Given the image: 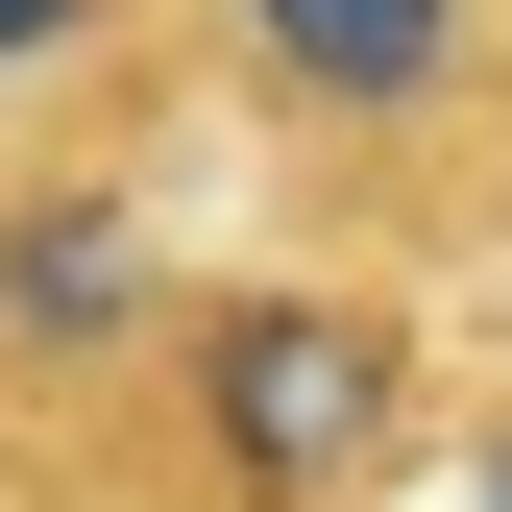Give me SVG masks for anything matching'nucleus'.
<instances>
[{"label":"nucleus","instance_id":"nucleus-3","mask_svg":"<svg viewBox=\"0 0 512 512\" xmlns=\"http://www.w3.org/2000/svg\"><path fill=\"white\" fill-rule=\"evenodd\" d=\"M220 122L196 0H0V147H171Z\"/></svg>","mask_w":512,"mask_h":512},{"label":"nucleus","instance_id":"nucleus-4","mask_svg":"<svg viewBox=\"0 0 512 512\" xmlns=\"http://www.w3.org/2000/svg\"><path fill=\"white\" fill-rule=\"evenodd\" d=\"M0 512H244L171 366H0Z\"/></svg>","mask_w":512,"mask_h":512},{"label":"nucleus","instance_id":"nucleus-2","mask_svg":"<svg viewBox=\"0 0 512 512\" xmlns=\"http://www.w3.org/2000/svg\"><path fill=\"white\" fill-rule=\"evenodd\" d=\"M171 415L220 439L244 512H366L415 439V269H317V244H269V269L171 293Z\"/></svg>","mask_w":512,"mask_h":512},{"label":"nucleus","instance_id":"nucleus-1","mask_svg":"<svg viewBox=\"0 0 512 512\" xmlns=\"http://www.w3.org/2000/svg\"><path fill=\"white\" fill-rule=\"evenodd\" d=\"M220 147L317 269H512V0H196Z\"/></svg>","mask_w":512,"mask_h":512}]
</instances>
